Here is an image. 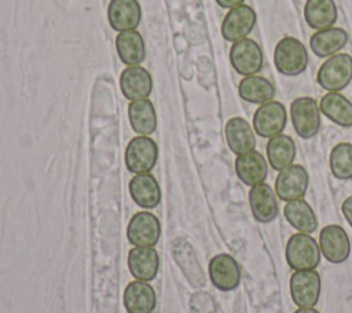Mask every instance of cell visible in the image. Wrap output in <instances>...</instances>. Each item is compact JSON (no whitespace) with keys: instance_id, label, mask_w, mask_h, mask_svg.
I'll use <instances>...</instances> for the list:
<instances>
[{"instance_id":"6da1fadb","label":"cell","mask_w":352,"mask_h":313,"mask_svg":"<svg viewBox=\"0 0 352 313\" xmlns=\"http://www.w3.org/2000/svg\"><path fill=\"white\" fill-rule=\"evenodd\" d=\"M274 65L283 76H300L305 71L308 65V52L305 45L294 37H283L275 45Z\"/></svg>"},{"instance_id":"7a4b0ae2","label":"cell","mask_w":352,"mask_h":313,"mask_svg":"<svg viewBox=\"0 0 352 313\" xmlns=\"http://www.w3.org/2000/svg\"><path fill=\"white\" fill-rule=\"evenodd\" d=\"M285 257L293 270L315 269L320 262V247L309 233H294L287 240Z\"/></svg>"},{"instance_id":"3957f363","label":"cell","mask_w":352,"mask_h":313,"mask_svg":"<svg viewBox=\"0 0 352 313\" xmlns=\"http://www.w3.org/2000/svg\"><path fill=\"white\" fill-rule=\"evenodd\" d=\"M316 81L329 92L344 89L352 81V56L349 54L330 56L319 67Z\"/></svg>"},{"instance_id":"277c9868","label":"cell","mask_w":352,"mask_h":313,"mask_svg":"<svg viewBox=\"0 0 352 313\" xmlns=\"http://www.w3.org/2000/svg\"><path fill=\"white\" fill-rule=\"evenodd\" d=\"M290 117L297 135L302 139L314 137L320 128V108L315 99L301 96L292 102Z\"/></svg>"},{"instance_id":"5b68a950","label":"cell","mask_w":352,"mask_h":313,"mask_svg":"<svg viewBox=\"0 0 352 313\" xmlns=\"http://www.w3.org/2000/svg\"><path fill=\"white\" fill-rule=\"evenodd\" d=\"M158 147L148 136L133 137L125 150V165L131 173H148L157 162Z\"/></svg>"},{"instance_id":"8992f818","label":"cell","mask_w":352,"mask_h":313,"mask_svg":"<svg viewBox=\"0 0 352 313\" xmlns=\"http://www.w3.org/2000/svg\"><path fill=\"white\" fill-rule=\"evenodd\" d=\"M230 62L241 76H254L263 69V51L252 38L235 41L230 49Z\"/></svg>"},{"instance_id":"52a82bcc","label":"cell","mask_w":352,"mask_h":313,"mask_svg":"<svg viewBox=\"0 0 352 313\" xmlns=\"http://www.w3.org/2000/svg\"><path fill=\"white\" fill-rule=\"evenodd\" d=\"M290 295L300 308H314L320 295V277L315 269L294 270L290 277Z\"/></svg>"},{"instance_id":"ba28073f","label":"cell","mask_w":352,"mask_h":313,"mask_svg":"<svg viewBox=\"0 0 352 313\" xmlns=\"http://www.w3.org/2000/svg\"><path fill=\"white\" fill-rule=\"evenodd\" d=\"M287 114L280 102H268L261 104L253 115V129L260 137H274L280 135L286 126Z\"/></svg>"},{"instance_id":"9c48e42d","label":"cell","mask_w":352,"mask_h":313,"mask_svg":"<svg viewBox=\"0 0 352 313\" xmlns=\"http://www.w3.org/2000/svg\"><path fill=\"white\" fill-rule=\"evenodd\" d=\"M309 176L304 166L290 165L280 170L275 180V194L279 199L290 202L302 199L308 189Z\"/></svg>"},{"instance_id":"30bf717a","label":"cell","mask_w":352,"mask_h":313,"mask_svg":"<svg viewBox=\"0 0 352 313\" xmlns=\"http://www.w3.org/2000/svg\"><path fill=\"white\" fill-rule=\"evenodd\" d=\"M161 235L158 218L148 213L140 211L135 214L128 225V240L136 247H153L157 244Z\"/></svg>"},{"instance_id":"8fae6325","label":"cell","mask_w":352,"mask_h":313,"mask_svg":"<svg viewBox=\"0 0 352 313\" xmlns=\"http://www.w3.org/2000/svg\"><path fill=\"white\" fill-rule=\"evenodd\" d=\"M320 253L329 262H344L351 253V243L344 228L336 224L326 225L319 235Z\"/></svg>"},{"instance_id":"7c38bea8","label":"cell","mask_w":352,"mask_h":313,"mask_svg":"<svg viewBox=\"0 0 352 313\" xmlns=\"http://www.w3.org/2000/svg\"><path fill=\"white\" fill-rule=\"evenodd\" d=\"M256 25V12L246 4L231 8L223 19L221 34L227 41L235 43L246 38Z\"/></svg>"},{"instance_id":"4fadbf2b","label":"cell","mask_w":352,"mask_h":313,"mask_svg":"<svg viewBox=\"0 0 352 313\" xmlns=\"http://www.w3.org/2000/svg\"><path fill=\"white\" fill-rule=\"evenodd\" d=\"M209 276L216 288L231 291L239 286L241 269L230 254H217L209 262Z\"/></svg>"},{"instance_id":"5bb4252c","label":"cell","mask_w":352,"mask_h":313,"mask_svg":"<svg viewBox=\"0 0 352 313\" xmlns=\"http://www.w3.org/2000/svg\"><path fill=\"white\" fill-rule=\"evenodd\" d=\"M120 88L131 102L147 99L153 89L151 74L142 66H128L120 76Z\"/></svg>"},{"instance_id":"9a60e30c","label":"cell","mask_w":352,"mask_h":313,"mask_svg":"<svg viewBox=\"0 0 352 313\" xmlns=\"http://www.w3.org/2000/svg\"><path fill=\"white\" fill-rule=\"evenodd\" d=\"M142 11L138 0H110L107 7V21L113 30H133L140 23Z\"/></svg>"},{"instance_id":"2e32d148","label":"cell","mask_w":352,"mask_h":313,"mask_svg":"<svg viewBox=\"0 0 352 313\" xmlns=\"http://www.w3.org/2000/svg\"><path fill=\"white\" fill-rule=\"evenodd\" d=\"M249 203L253 217L260 222H270L278 216L276 194L265 183L250 188Z\"/></svg>"},{"instance_id":"e0dca14e","label":"cell","mask_w":352,"mask_h":313,"mask_svg":"<svg viewBox=\"0 0 352 313\" xmlns=\"http://www.w3.org/2000/svg\"><path fill=\"white\" fill-rule=\"evenodd\" d=\"M172 254L188 283L197 288L202 287L205 284V275L190 243L184 239H176L172 246Z\"/></svg>"},{"instance_id":"ac0fdd59","label":"cell","mask_w":352,"mask_h":313,"mask_svg":"<svg viewBox=\"0 0 352 313\" xmlns=\"http://www.w3.org/2000/svg\"><path fill=\"white\" fill-rule=\"evenodd\" d=\"M235 172L243 184L254 187L264 183L267 177V162L258 151L253 150L236 156Z\"/></svg>"},{"instance_id":"d6986e66","label":"cell","mask_w":352,"mask_h":313,"mask_svg":"<svg viewBox=\"0 0 352 313\" xmlns=\"http://www.w3.org/2000/svg\"><path fill=\"white\" fill-rule=\"evenodd\" d=\"M226 139L230 150L236 154H246L256 147V137L252 126L246 119L234 117L226 124Z\"/></svg>"},{"instance_id":"ffe728a7","label":"cell","mask_w":352,"mask_h":313,"mask_svg":"<svg viewBox=\"0 0 352 313\" xmlns=\"http://www.w3.org/2000/svg\"><path fill=\"white\" fill-rule=\"evenodd\" d=\"M128 266L133 277L142 281L153 280L158 272L160 257L153 247H135L128 254Z\"/></svg>"},{"instance_id":"44dd1931","label":"cell","mask_w":352,"mask_h":313,"mask_svg":"<svg viewBox=\"0 0 352 313\" xmlns=\"http://www.w3.org/2000/svg\"><path fill=\"white\" fill-rule=\"evenodd\" d=\"M132 199L144 209H154L161 200V189L157 180L150 173L135 174L129 181Z\"/></svg>"},{"instance_id":"7402d4cb","label":"cell","mask_w":352,"mask_h":313,"mask_svg":"<svg viewBox=\"0 0 352 313\" xmlns=\"http://www.w3.org/2000/svg\"><path fill=\"white\" fill-rule=\"evenodd\" d=\"M124 305L128 313H151L155 308V292L147 281H132L124 291Z\"/></svg>"},{"instance_id":"603a6c76","label":"cell","mask_w":352,"mask_h":313,"mask_svg":"<svg viewBox=\"0 0 352 313\" xmlns=\"http://www.w3.org/2000/svg\"><path fill=\"white\" fill-rule=\"evenodd\" d=\"M348 43V33L341 27H329L315 32L309 38L312 52L319 58L333 56Z\"/></svg>"},{"instance_id":"cb8c5ba5","label":"cell","mask_w":352,"mask_h":313,"mask_svg":"<svg viewBox=\"0 0 352 313\" xmlns=\"http://www.w3.org/2000/svg\"><path fill=\"white\" fill-rule=\"evenodd\" d=\"M116 49L121 62L128 66H139L146 56L143 37L136 29L120 32L116 37Z\"/></svg>"},{"instance_id":"d4e9b609","label":"cell","mask_w":352,"mask_h":313,"mask_svg":"<svg viewBox=\"0 0 352 313\" xmlns=\"http://www.w3.org/2000/svg\"><path fill=\"white\" fill-rule=\"evenodd\" d=\"M304 18L309 27L324 30L333 27L337 21V7L333 0H307Z\"/></svg>"},{"instance_id":"484cf974","label":"cell","mask_w":352,"mask_h":313,"mask_svg":"<svg viewBox=\"0 0 352 313\" xmlns=\"http://www.w3.org/2000/svg\"><path fill=\"white\" fill-rule=\"evenodd\" d=\"M238 93L245 102L264 104L275 97V86L261 76H246L239 82Z\"/></svg>"},{"instance_id":"4316f807","label":"cell","mask_w":352,"mask_h":313,"mask_svg":"<svg viewBox=\"0 0 352 313\" xmlns=\"http://www.w3.org/2000/svg\"><path fill=\"white\" fill-rule=\"evenodd\" d=\"M320 111L342 128L352 126V103L338 92L326 93L319 104Z\"/></svg>"},{"instance_id":"83f0119b","label":"cell","mask_w":352,"mask_h":313,"mask_svg":"<svg viewBox=\"0 0 352 313\" xmlns=\"http://www.w3.org/2000/svg\"><path fill=\"white\" fill-rule=\"evenodd\" d=\"M128 117L132 129L140 136H147L157 128L155 110L148 99L131 102L128 106Z\"/></svg>"},{"instance_id":"f1b7e54d","label":"cell","mask_w":352,"mask_h":313,"mask_svg":"<svg viewBox=\"0 0 352 313\" xmlns=\"http://www.w3.org/2000/svg\"><path fill=\"white\" fill-rule=\"evenodd\" d=\"M267 158L272 169L283 170L293 165L296 158V144L287 135H276L267 143Z\"/></svg>"},{"instance_id":"f546056e","label":"cell","mask_w":352,"mask_h":313,"mask_svg":"<svg viewBox=\"0 0 352 313\" xmlns=\"http://www.w3.org/2000/svg\"><path fill=\"white\" fill-rule=\"evenodd\" d=\"M287 222L302 233H312L318 228V220L312 207L304 199H296L286 203L283 209Z\"/></svg>"},{"instance_id":"4dcf8cb0","label":"cell","mask_w":352,"mask_h":313,"mask_svg":"<svg viewBox=\"0 0 352 313\" xmlns=\"http://www.w3.org/2000/svg\"><path fill=\"white\" fill-rule=\"evenodd\" d=\"M330 170L340 180L352 178V144L338 143L333 147L329 156Z\"/></svg>"},{"instance_id":"1f68e13d","label":"cell","mask_w":352,"mask_h":313,"mask_svg":"<svg viewBox=\"0 0 352 313\" xmlns=\"http://www.w3.org/2000/svg\"><path fill=\"white\" fill-rule=\"evenodd\" d=\"M190 310L191 313H216V303L210 294L198 291L190 299Z\"/></svg>"},{"instance_id":"d6a6232c","label":"cell","mask_w":352,"mask_h":313,"mask_svg":"<svg viewBox=\"0 0 352 313\" xmlns=\"http://www.w3.org/2000/svg\"><path fill=\"white\" fill-rule=\"evenodd\" d=\"M341 210H342V214H344L345 220H346L348 224L352 227V195L348 196V198L342 202Z\"/></svg>"},{"instance_id":"836d02e7","label":"cell","mask_w":352,"mask_h":313,"mask_svg":"<svg viewBox=\"0 0 352 313\" xmlns=\"http://www.w3.org/2000/svg\"><path fill=\"white\" fill-rule=\"evenodd\" d=\"M220 7L223 8H234L236 5H241L243 3V0H214Z\"/></svg>"},{"instance_id":"e575fe53","label":"cell","mask_w":352,"mask_h":313,"mask_svg":"<svg viewBox=\"0 0 352 313\" xmlns=\"http://www.w3.org/2000/svg\"><path fill=\"white\" fill-rule=\"evenodd\" d=\"M294 313H319V312L315 310L314 308H300V309L296 310Z\"/></svg>"}]
</instances>
